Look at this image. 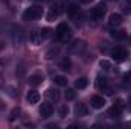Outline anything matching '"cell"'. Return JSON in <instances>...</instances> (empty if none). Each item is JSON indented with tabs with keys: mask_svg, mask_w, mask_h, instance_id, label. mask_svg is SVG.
Returning a JSON list of instances; mask_svg holds the SVG:
<instances>
[{
	"mask_svg": "<svg viewBox=\"0 0 131 129\" xmlns=\"http://www.w3.org/2000/svg\"><path fill=\"white\" fill-rule=\"evenodd\" d=\"M53 82H55L58 87H66V85H67V78H66V76H61V74H58V76L53 78Z\"/></svg>",
	"mask_w": 131,
	"mask_h": 129,
	"instance_id": "18",
	"label": "cell"
},
{
	"mask_svg": "<svg viewBox=\"0 0 131 129\" xmlns=\"http://www.w3.org/2000/svg\"><path fill=\"white\" fill-rule=\"evenodd\" d=\"M99 67H101L104 71H110V70H111V62L107 61V59H101V61H99Z\"/></svg>",
	"mask_w": 131,
	"mask_h": 129,
	"instance_id": "21",
	"label": "cell"
},
{
	"mask_svg": "<svg viewBox=\"0 0 131 129\" xmlns=\"http://www.w3.org/2000/svg\"><path fill=\"white\" fill-rule=\"evenodd\" d=\"M20 114V109L17 108V109H14L12 112H11V117H9V120H15V115H18Z\"/></svg>",
	"mask_w": 131,
	"mask_h": 129,
	"instance_id": "26",
	"label": "cell"
},
{
	"mask_svg": "<svg viewBox=\"0 0 131 129\" xmlns=\"http://www.w3.org/2000/svg\"><path fill=\"white\" fill-rule=\"evenodd\" d=\"M130 44H131V36H130Z\"/></svg>",
	"mask_w": 131,
	"mask_h": 129,
	"instance_id": "32",
	"label": "cell"
},
{
	"mask_svg": "<svg viewBox=\"0 0 131 129\" xmlns=\"http://www.w3.org/2000/svg\"><path fill=\"white\" fill-rule=\"evenodd\" d=\"M128 3H130V5H131V0H128Z\"/></svg>",
	"mask_w": 131,
	"mask_h": 129,
	"instance_id": "31",
	"label": "cell"
},
{
	"mask_svg": "<svg viewBox=\"0 0 131 129\" xmlns=\"http://www.w3.org/2000/svg\"><path fill=\"white\" fill-rule=\"evenodd\" d=\"M58 52H60V49L58 47H53V49H49L47 52H46V55H44V58L47 59V61H50V59H53L57 55H58Z\"/></svg>",
	"mask_w": 131,
	"mask_h": 129,
	"instance_id": "17",
	"label": "cell"
},
{
	"mask_svg": "<svg viewBox=\"0 0 131 129\" xmlns=\"http://www.w3.org/2000/svg\"><path fill=\"white\" fill-rule=\"evenodd\" d=\"M44 96L47 97L49 100H52V102H57V100H60V91L58 90H55V88H49V90H46V93H44Z\"/></svg>",
	"mask_w": 131,
	"mask_h": 129,
	"instance_id": "13",
	"label": "cell"
},
{
	"mask_svg": "<svg viewBox=\"0 0 131 129\" xmlns=\"http://www.w3.org/2000/svg\"><path fill=\"white\" fill-rule=\"evenodd\" d=\"M125 81H127V82H131V70L130 71H127V74H125Z\"/></svg>",
	"mask_w": 131,
	"mask_h": 129,
	"instance_id": "27",
	"label": "cell"
},
{
	"mask_svg": "<svg viewBox=\"0 0 131 129\" xmlns=\"http://www.w3.org/2000/svg\"><path fill=\"white\" fill-rule=\"evenodd\" d=\"M50 32H52V31H50L49 28H43V29L40 31V33H41V36H43V38H47V36H50Z\"/></svg>",
	"mask_w": 131,
	"mask_h": 129,
	"instance_id": "25",
	"label": "cell"
},
{
	"mask_svg": "<svg viewBox=\"0 0 131 129\" xmlns=\"http://www.w3.org/2000/svg\"><path fill=\"white\" fill-rule=\"evenodd\" d=\"M111 55H113L114 61H117V62H122V61H125L128 58V52L124 50V49H114L111 52Z\"/></svg>",
	"mask_w": 131,
	"mask_h": 129,
	"instance_id": "6",
	"label": "cell"
},
{
	"mask_svg": "<svg viewBox=\"0 0 131 129\" xmlns=\"http://www.w3.org/2000/svg\"><path fill=\"white\" fill-rule=\"evenodd\" d=\"M105 12H107V6H105L104 3H99V5H96V6L92 9V17H93L95 20H101V18L105 15Z\"/></svg>",
	"mask_w": 131,
	"mask_h": 129,
	"instance_id": "4",
	"label": "cell"
},
{
	"mask_svg": "<svg viewBox=\"0 0 131 129\" xmlns=\"http://www.w3.org/2000/svg\"><path fill=\"white\" fill-rule=\"evenodd\" d=\"M66 99L67 100H73L75 99V90L73 88H67L66 90Z\"/></svg>",
	"mask_w": 131,
	"mask_h": 129,
	"instance_id": "24",
	"label": "cell"
},
{
	"mask_svg": "<svg viewBox=\"0 0 131 129\" xmlns=\"http://www.w3.org/2000/svg\"><path fill=\"white\" fill-rule=\"evenodd\" d=\"M87 85H89V79L87 78H79V79L75 81V88L76 90H84Z\"/></svg>",
	"mask_w": 131,
	"mask_h": 129,
	"instance_id": "16",
	"label": "cell"
},
{
	"mask_svg": "<svg viewBox=\"0 0 131 129\" xmlns=\"http://www.w3.org/2000/svg\"><path fill=\"white\" fill-rule=\"evenodd\" d=\"M82 3H89V2H92V0H81Z\"/></svg>",
	"mask_w": 131,
	"mask_h": 129,
	"instance_id": "28",
	"label": "cell"
},
{
	"mask_svg": "<svg viewBox=\"0 0 131 129\" xmlns=\"http://www.w3.org/2000/svg\"><path fill=\"white\" fill-rule=\"evenodd\" d=\"M67 14H69L70 17H76V15L79 14V8H78L76 5H70V6L67 8Z\"/></svg>",
	"mask_w": 131,
	"mask_h": 129,
	"instance_id": "19",
	"label": "cell"
},
{
	"mask_svg": "<svg viewBox=\"0 0 131 129\" xmlns=\"http://www.w3.org/2000/svg\"><path fill=\"white\" fill-rule=\"evenodd\" d=\"M41 15H43V8L35 5V6L28 8V9L23 12V20H26V21H32V20H38Z\"/></svg>",
	"mask_w": 131,
	"mask_h": 129,
	"instance_id": "1",
	"label": "cell"
},
{
	"mask_svg": "<svg viewBox=\"0 0 131 129\" xmlns=\"http://www.w3.org/2000/svg\"><path fill=\"white\" fill-rule=\"evenodd\" d=\"M2 47H3V46H2V44H0V50H2Z\"/></svg>",
	"mask_w": 131,
	"mask_h": 129,
	"instance_id": "29",
	"label": "cell"
},
{
	"mask_svg": "<svg viewBox=\"0 0 131 129\" xmlns=\"http://www.w3.org/2000/svg\"><path fill=\"white\" fill-rule=\"evenodd\" d=\"M58 115H60L61 119H64V117L69 115V106H67V105H61V106H60V109H58Z\"/></svg>",
	"mask_w": 131,
	"mask_h": 129,
	"instance_id": "22",
	"label": "cell"
},
{
	"mask_svg": "<svg viewBox=\"0 0 131 129\" xmlns=\"http://www.w3.org/2000/svg\"><path fill=\"white\" fill-rule=\"evenodd\" d=\"M43 81H44L43 74H32V76H29V79H28L29 85H32V87H38Z\"/></svg>",
	"mask_w": 131,
	"mask_h": 129,
	"instance_id": "14",
	"label": "cell"
},
{
	"mask_svg": "<svg viewBox=\"0 0 131 129\" xmlns=\"http://www.w3.org/2000/svg\"><path fill=\"white\" fill-rule=\"evenodd\" d=\"M122 108H124V102H122V100H117V102H116V105H114L113 108H110V109H108V115H110L111 119H117V117H121Z\"/></svg>",
	"mask_w": 131,
	"mask_h": 129,
	"instance_id": "5",
	"label": "cell"
},
{
	"mask_svg": "<svg viewBox=\"0 0 131 129\" xmlns=\"http://www.w3.org/2000/svg\"><path fill=\"white\" fill-rule=\"evenodd\" d=\"M61 12H63V3H61V2H57V3L52 6V9L47 12V17H46V18H47V21H53V20H55Z\"/></svg>",
	"mask_w": 131,
	"mask_h": 129,
	"instance_id": "3",
	"label": "cell"
},
{
	"mask_svg": "<svg viewBox=\"0 0 131 129\" xmlns=\"http://www.w3.org/2000/svg\"><path fill=\"white\" fill-rule=\"evenodd\" d=\"M90 105H92L95 109H102V108L107 105V100L102 96H93L92 100H90Z\"/></svg>",
	"mask_w": 131,
	"mask_h": 129,
	"instance_id": "8",
	"label": "cell"
},
{
	"mask_svg": "<svg viewBox=\"0 0 131 129\" xmlns=\"http://www.w3.org/2000/svg\"><path fill=\"white\" fill-rule=\"evenodd\" d=\"M70 59L69 58H63V61H61V64H60V67L63 68V70H70Z\"/></svg>",
	"mask_w": 131,
	"mask_h": 129,
	"instance_id": "23",
	"label": "cell"
},
{
	"mask_svg": "<svg viewBox=\"0 0 131 129\" xmlns=\"http://www.w3.org/2000/svg\"><path fill=\"white\" fill-rule=\"evenodd\" d=\"M108 24L111 28H116V26H121L122 24V15L121 14H111L108 17Z\"/></svg>",
	"mask_w": 131,
	"mask_h": 129,
	"instance_id": "10",
	"label": "cell"
},
{
	"mask_svg": "<svg viewBox=\"0 0 131 129\" xmlns=\"http://www.w3.org/2000/svg\"><path fill=\"white\" fill-rule=\"evenodd\" d=\"M111 36L116 38V40H125L127 38V32L125 31H113L111 32Z\"/></svg>",
	"mask_w": 131,
	"mask_h": 129,
	"instance_id": "20",
	"label": "cell"
},
{
	"mask_svg": "<svg viewBox=\"0 0 131 129\" xmlns=\"http://www.w3.org/2000/svg\"><path fill=\"white\" fill-rule=\"evenodd\" d=\"M96 87H98L99 90H102L105 94H108V96L113 93V91H111V88L108 87V84H107V79H105V78H101V76H99L98 79H96Z\"/></svg>",
	"mask_w": 131,
	"mask_h": 129,
	"instance_id": "7",
	"label": "cell"
},
{
	"mask_svg": "<svg viewBox=\"0 0 131 129\" xmlns=\"http://www.w3.org/2000/svg\"><path fill=\"white\" fill-rule=\"evenodd\" d=\"M29 40H31V43H32V44L40 46V44H41V41H43V36H41V33H40V32L34 31V32L29 33Z\"/></svg>",
	"mask_w": 131,
	"mask_h": 129,
	"instance_id": "15",
	"label": "cell"
},
{
	"mask_svg": "<svg viewBox=\"0 0 131 129\" xmlns=\"http://www.w3.org/2000/svg\"><path fill=\"white\" fill-rule=\"evenodd\" d=\"M70 35H72V31H70L69 24H66V23H61V24L57 28V31H55V36H57V40L61 41V43L69 41V40H70Z\"/></svg>",
	"mask_w": 131,
	"mask_h": 129,
	"instance_id": "2",
	"label": "cell"
},
{
	"mask_svg": "<svg viewBox=\"0 0 131 129\" xmlns=\"http://www.w3.org/2000/svg\"><path fill=\"white\" fill-rule=\"evenodd\" d=\"M52 112H53V108H52L49 103H41V105H40V114H41V117L47 119V117L52 115Z\"/></svg>",
	"mask_w": 131,
	"mask_h": 129,
	"instance_id": "9",
	"label": "cell"
},
{
	"mask_svg": "<svg viewBox=\"0 0 131 129\" xmlns=\"http://www.w3.org/2000/svg\"><path fill=\"white\" fill-rule=\"evenodd\" d=\"M87 114H89V108L84 103H78L75 106V115L76 117H85Z\"/></svg>",
	"mask_w": 131,
	"mask_h": 129,
	"instance_id": "12",
	"label": "cell"
},
{
	"mask_svg": "<svg viewBox=\"0 0 131 129\" xmlns=\"http://www.w3.org/2000/svg\"><path fill=\"white\" fill-rule=\"evenodd\" d=\"M34 2H41V0H34Z\"/></svg>",
	"mask_w": 131,
	"mask_h": 129,
	"instance_id": "30",
	"label": "cell"
},
{
	"mask_svg": "<svg viewBox=\"0 0 131 129\" xmlns=\"http://www.w3.org/2000/svg\"><path fill=\"white\" fill-rule=\"evenodd\" d=\"M26 100H28L29 103H32V105L38 103V102H40V93H38L37 90H29L28 94H26Z\"/></svg>",
	"mask_w": 131,
	"mask_h": 129,
	"instance_id": "11",
	"label": "cell"
}]
</instances>
